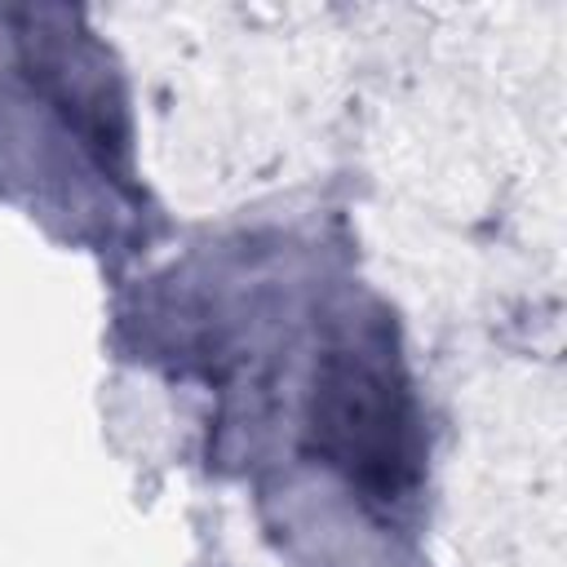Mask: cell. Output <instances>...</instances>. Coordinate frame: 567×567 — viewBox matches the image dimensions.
<instances>
[{
  "label": "cell",
  "instance_id": "1",
  "mask_svg": "<svg viewBox=\"0 0 567 567\" xmlns=\"http://www.w3.org/2000/svg\"><path fill=\"white\" fill-rule=\"evenodd\" d=\"M315 434L350 478L394 492L408 470V421L390 368L363 350L332 354L315 403Z\"/></svg>",
  "mask_w": 567,
  "mask_h": 567
}]
</instances>
